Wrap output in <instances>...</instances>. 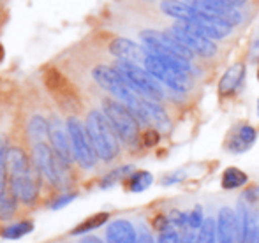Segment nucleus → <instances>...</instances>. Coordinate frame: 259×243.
I'll return each instance as SVG.
<instances>
[{"instance_id":"nucleus-37","label":"nucleus","mask_w":259,"mask_h":243,"mask_svg":"<svg viewBox=\"0 0 259 243\" xmlns=\"http://www.w3.org/2000/svg\"><path fill=\"white\" fill-rule=\"evenodd\" d=\"M180 243H196V236L192 231H185L184 236H180Z\"/></svg>"},{"instance_id":"nucleus-12","label":"nucleus","mask_w":259,"mask_h":243,"mask_svg":"<svg viewBox=\"0 0 259 243\" xmlns=\"http://www.w3.org/2000/svg\"><path fill=\"white\" fill-rule=\"evenodd\" d=\"M109 52L111 55H115L116 59L125 60V62H134V64H145L148 57V50L143 48L138 42L131 41L125 37H116L109 44Z\"/></svg>"},{"instance_id":"nucleus-2","label":"nucleus","mask_w":259,"mask_h":243,"mask_svg":"<svg viewBox=\"0 0 259 243\" xmlns=\"http://www.w3.org/2000/svg\"><path fill=\"white\" fill-rule=\"evenodd\" d=\"M92 78L96 79V83L101 88L109 92L116 101L123 103L127 108H131L133 113L136 115L138 120L143 122V97L131 88V85L125 81V78L116 71V67L97 65L92 71Z\"/></svg>"},{"instance_id":"nucleus-13","label":"nucleus","mask_w":259,"mask_h":243,"mask_svg":"<svg viewBox=\"0 0 259 243\" xmlns=\"http://www.w3.org/2000/svg\"><path fill=\"white\" fill-rule=\"evenodd\" d=\"M160 11L166 16L175 18L178 21H187V23H199L203 18V11L192 7L185 0H162L160 2Z\"/></svg>"},{"instance_id":"nucleus-29","label":"nucleus","mask_w":259,"mask_h":243,"mask_svg":"<svg viewBox=\"0 0 259 243\" xmlns=\"http://www.w3.org/2000/svg\"><path fill=\"white\" fill-rule=\"evenodd\" d=\"M16 196L13 194L11 190H7L6 194L0 198V219L7 220L13 217L14 210H16Z\"/></svg>"},{"instance_id":"nucleus-33","label":"nucleus","mask_w":259,"mask_h":243,"mask_svg":"<svg viewBox=\"0 0 259 243\" xmlns=\"http://www.w3.org/2000/svg\"><path fill=\"white\" fill-rule=\"evenodd\" d=\"M76 199V194H65V196H62V198H58L57 201L52 205V208L55 210H58V208H62V206H65V205H69L71 201H74Z\"/></svg>"},{"instance_id":"nucleus-32","label":"nucleus","mask_w":259,"mask_h":243,"mask_svg":"<svg viewBox=\"0 0 259 243\" xmlns=\"http://www.w3.org/2000/svg\"><path fill=\"white\" fill-rule=\"evenodd\" d=\"M157 243H180V234L175 229H164Z\"/></svg>"},{"instance_id":"nucleus-27","label":"nucleus","mask_w":259,"mask_h":243,"mask_svg":"<svg viewBox=\"0 0 259 243\" xmlns=\"http://www.w3.org/2000/svg\"><path fill=\"white\" fill-rule=\"evenodd\" d=\"M215 234H217V222L213 219H205L196 236V243H215Z\"/></svg>"},{"instance_id":"nucleus-4","label":"nucleus","mask_w":259,"mask_h":243,"mask_svg":"<svg viewBox=\"0 0 259 243\" xmlns=\"http://www.w3.org/2000/svg\"><path fill=\"white\" fill-rule=\"evenodd\" d=\"M103 113L109 123L113 125L118 137L127 144H134L140 137V120L133 113L131 108H127L120 101L106 99L103 103Z\"/></svg>"},{"instance_id":"nucleus-18","label":"nucleus","mask_w":259,"mask_h":243,"mask_svg":"<svg viewBox=\"0 0 259 243\" xmlns=\"http://www.w3.org/2000/svg\"><path fill=\"white\" fill-rule=\"evenodd\" d=\"M11 192L16 196L18 201L30 205V203H34L35 198H37L39 187L32 175L11 176Z\"/></svg>"},{"instance_id":"nucleus-1","label":"nucleus","mask_w":259,"mask_h":243,"mask_svg":"<svg viewBox=\"0 0 259 243\" xmlns=\"http://www.w3.org/2000/svg\"><path fill=\"white\" fill-rule=\"evenodd\" d=\"M143 65L155 79H159L162 85L169 86L175 92H187L191 88L192 85L191 60L148 52V57Z\"/></svg>"},{"instance_id":"nucleus-16","label":"nucleus","mask_w":259,"mask_h":243,"mask_svg":"<svg viewBox=\"0 0 259 243\" xmlns=\"http://www.w3.org/2000/svg\"><path fill=\"white\" fill-rule=\"evenodd\" d=\"M46 85L50 92L58 97V103L64 104V108H71V101H74V92L71 88V83L57 69H50L46 72Z\"/></svg>"},{"instance_id":"nucleus-42","label":"nucleus","mask_w":259,"mask_h":243,"mask_svg":"<svg viewBox=\"0 0 259 243\" xmlns=\"http://www.w3.org/2000/svg\"><path fill=\"white\" fill-rule=\"evenodd\" d=\"M257 79H259V67H257Z\"/></svg>"},{"instance_id":"nucleus-31","label":"nucleus","mask_w":259,"mask_h":243,"mask_svg":"<svg viewBox=\"0 0 259 243\" xmlns=\"http://www.w3.org/2000/svg\"><path fill=\"white\" fill-rule=\"evenodd\" d=\"M187 220H189V227H191V229H199L201 224L205 222V219H203V210L199 208V206H196L191 213H187Z\"/></svg>"},{"instance_id":"nucleus-10","label":"nucleus","mask_w":259,"mask_h":243,"mask_svg":"<svg viewBox=\"0 0 259 243\" xmlns=\"http://www.w3.org/2000/svg\"><path fill=\"white\" fill-rule=\"evenodd\" d=\"M191 4L192 7L203 11V13L213 14V16H221L231 25H236L242 21V13L240 7L233 6L229 0H185Z\"/></svg>"},{"instance_id":"nucleus-38","label":"nucleus","mask_w":259,"mask_h":243,"mask_svg":"<svg viewBox=\"0 0 259 243\" xmlns=\"http://www.w3.org/2000/svg\"><path fill=\"white\" fill-rule=\"evenodd\" d=\"M81 243H103V241H101L97 236H87V238H83Z\"/></svg>"},{"instance_id":"nucleus-6","label":"nucleus","mask_w":259,"mask_h":243,"mask_svg":"<svg viewBox=\"0 0 259 243\" xmlns=\"http://www.w3.org/2000/svg\"><path fill=\"white\" fill-rule=\"evenodd\" d=\"M32 155H34V162L37 171L50 183L57 185V187H62L65 183V164L46 141L35 143Z\"/></svg>"},{"instance_id":"nucleus-36","label":"nucleus","mask_w":259,"mask_h":243,"mask_svg":"<svg viewBox=\"0 0 259 243\" xmlns=\"http://www.w3.org/2000/svg\"><path fill=\"white\" fill-rule=\"evenodd\" d=\"M250 60L252 62L259 60V34L256 35V39H254L252 46H250Z\"/></svg>"},{"instance_id":"nucleus-34","label":"nucleus","mask_w":259,"mask_h":243,"mask_svg":"<svg viewBox=\"0 0 259 243\" xmlns=\"http://www.w3.org/2000/svg\"><path fill=\"white\" fill-rule=\"evenodd\" d=\"M143 141L147 147H152V144H155L159 141V132L157 130H148V132H145Z\"/></svg>"},{"instance_id":"nucleus-9","label":"nucleus","mask_w":259,"mask_h":243,"mask_svg":"<svg viewBox=\"0 0 259 243\" xmlns=\"http://www.w3.org/2000/svg\"><path fill=\"white\" fill-rule=\"evenodd\" d=\"M169 32L182 42L187 46L194 55H199L203 59H210L217 53V46L213 44V39L206 37L205 34L198 30L194 25L187 23V21H178L169 28Z\"/></svg>"},{"instance_id":"nucleus-11","label":"nucleus","mask_w":259,"mask_h":243,"mask_svg":"<svg viewBox=\"0 0 259 243\" xmlns=\"http://www.w3.org/2000/svg\"><path fill=\"white\" fill-rule=\"evenodd\" d=\"M50 141H52L53 150L57 152V155L62 159V162H64L65 166H69L74 161L67 125H64L58 118H52V120H50Z\"/></svg>"},{"instance_id":"nucleus-20","label":"nucleus","mask_w":259,"mask_h":243,"mask_svg":"<svg viewBox=\"0 0 259 243\" xmlns=\"http://www.w3.org/2000/svg\"><path fill=\"white\" fill-rule=\"evenodd\" d=\"M143 122L154 123L160 130L169 129V118H167L166 111L159 106L157 101L148 99V97H143Z\"/></svg>"},{"instance_id":"nucleus-40","label":"nucleus","mask_w":259,"mask_h":243,"mask_svg":"<svg viewBox=\"0 0 259 243\" xmlns=\"http://www.w3.org/2000/svg\"><path fill=\"white\" fill-rule=\"evenodd\" d=\"M4 55H6V53H4V46L0 44V62H2V59H4Z\"/></svg>"},{"instance_id":"nucleus-19","label":"nucleus","mask_w":259,"mask_h":243,"mask_svg":"<svg viewBox=\"0 0 259 243\" xmlns=\"http://www.w3.org/2000/svg\"><path fill=\"white\" fill-rule=\"evenodd\" d=\"M108 243H138V233L129 220H115L106 231Z\"/></svg>"},{"instance_id":"nucleus-17","label":"nucleus","mask_w":259,"mask_h":243,"mask_svg":"<svg viewBox=\"0 0 259 243\" xmlns=\"http://www.w3.org/2000/svg\"><path fill=\"white\" fill-rule=\"evenodd\" d=\"M256 137H257V132L252 125H238L236 129L231 130L226 147H228V150L233 152V154H242V152H247L252 147Z\"/></svg>"},{"instance_id":"nucleus-35","label":"nucleus","mask_w":259,"mask_h":243,"mask_svg":"<svg viewBox=\"0 0 259 243\" xmlns=\"http://www.w3.org/2000/svg\"><path fill=\"white\" fill-rule=\"evenodd\" d=\"M138 243H154V238H152V234L148 233L145 227H141L140 233H138Z\"/></svg>"},{"instance_id":"nucleus-14","label":"nucleus","mask_w":259,"mask_h":243,"mask_svg":"<svg viewBox=\"0 0 259 243\" xmlns=\"http://www.w3.org/2000/svg\"><path fill=\"white\" fill-rule=\"evenodd\" d=\"M245 64L243 62H236L231 67L226 69V72L222 74L221 81H219V95L221 97H229L242 86L243 79H245Z\"/></svg>"},{"instance_id":"nucleus-41","label":"nucleus","mask_w":259,"mask_h":243,"mask_svg":"<svg viewBox=\"0 0 259 243\" xmlns=\"http://www.w3.org/2000/svg\"><path fill=\"white\" fill-rule=\"evenodd\" d=\"M257 113H259V101H257Z\"/></svg>"},{"instance_id":"nucleus-39","label":"nucleus","mask_w":259,"mask_h":243,"mask_svg":"<svg viewBox=\"0 0 259 243\" xmlns=\"http://www.w3.org/2000/svg\"><path fill=\"white\" fill-rule=\"evenodd\" d=\"M229 2H231V4H233V6H236V7H242V6H243V4H245V2H247V0H229Z\"/></svg>"},{"instance_id":"nucleus-22","label":"nucleus","mask_w":259,"mask_h":243,"mask_svg":"<svg viewBox=\"0 0 259 243\" xmlns=\"http://www.w3.org/2000/svg\"><path fill=\"white\" fill-rule=\"evenodd\" d=\"M28 136L34 144L46 141V137H50V122H46L42 117H34L28 123Z\"/></svg>"},{"instance_id":"nucleus-30","label":"nucleus","mask_w":259,"mask_h":243,"mask_svg":"<svg viewBox=\"0 0 259 243\" xmlns=\"http://www.w3.org/2000/svg\"><path fill=\"white\" fill-rule=\"evenodd\" d=\"M6 175H7V148L4 144V141H0V198L7 192Z\"/></svg>"},{"instance_id":"nucleus-21","label":"nucleus","mask_w":259,"mask_h":243,"mask_svg":"<svg viewBox=\"0 0 259 243\" xmlns=\"http://www.w3.org/2000/svg\"><path fill=\"white\" fill-rule=\"evenodd\" d=\"M7 173L11 176H20V175H32L30 162L28 157L21 148L11 147L7 148Z\"/></svg>"},{"instance_id":"nucleus-28","label":"nucleus","mask_w":259,"mask_h":243,"mask_svg":"<svg viewBox=\"0 0 259 243\" xmlns=\"http://www.w3.org/2000/svg\"><path fill=\"white\" fill-rule=\"evenodd\" d=\"M131 173H133V166H120V168L109 171L108 175L101 180V187H103V188L111 187V185H115L116 182H120V180L125 178V176H129Z\"/></svg>"},{"instance_id":"nucleus-5","label":"nucleus","mask_w":259,"mask_h":243,"mask_svg":"<svg viewBox=\"0 0 259 243\" xmlns=\"http://www.w3.org/2000/svg\"><path fill=\"white\" fill-rule=\"evenodd\" d=\"M115 67H116V71L125 78V81L131 85V88L136 93H140L141 97H148V99H154V101H160L164 97L160 81L155 79L154 76L145 67H141L140 64L118 60Z\"/></svg>"},{"instance_id":"nucleus-7","label":"nucleus","mask_w":259,"mask_h":243,"mask_svg":"<svg viewBox=\"0 0 259 243\" xmlns=\"http://www.w3.org/2000/svg\"><path fill=\"white\" fill-rule=\"evenodd\" d=\"M65 125H67V132H69V137H71L74 159L79 162L81 168H87V169L94 168L97 162V154L92 147V141H90V137H89L85 123H81V120L76 117H69Z\"/></svg>"},{"instance_id":"nucleus-24","label":"nucleus","mask_w":259,"mask_h":243,"mask_svg":"<svg viewBox=\"0 0 259 243\" xmlns=\"http://www.w3.org/2000/svg\"><path fill=\"white\" fill-rule=\"evenodd\" d=\"M152 182H154V176L148 171H134L127 178V187L133 192H143L150 187Z\"/></svg>"},{"instance_id":"nucleus-26","label":"nucleus","mask_w":259,"mask_h":243,"mask_svg":"<svg viewBox=\"0 0 259 243\" xmlns=\"http://www.w3.org/2000/svg\"><path fill=\"white\" fill-rule=\"evenodd\" d=\"M109 219V213H96V215L89 217L87 220H83L79 226H76L74 229H72L71 234H74V236H78V234H85V233H90V231L97 229V227H101L103 224L106 222V220Z\"/></svg>"},{"instance_id":"nucleus-23","label":"nucleus","mask_w":259,"mask_h":243,"mask_svg":"<svg viewBox=\"0 0 259 243\" xmlns=\"http://www.w3.org/2000/svg\"><path fill=\"white\" fill-rule=\"evenodd\" d=\"M222 188L226 190H233V188H240L247 183V175L238 168H228L222 173Z\"/></svg>"},{"instance_id":"nucleus-3","label":"nucleus","mask_w":259,"mask_h":243,"mask_svg":"<svg viewBox=\"0 0 259 243\" xmlns=\"http://www.w3.org/2000/svg\"><path fill=\"white\" fill-rule=\"evenodd\" d=\"M87 132L92 141V147L96 150L97 157L103 159L104 162H109L118 155V134L115 132L113 125L101 111H90L85 120Z\"/></svg>"},{"instance_id":"nucleus-15","label":"nucleus","mask_w":259,"mask_h":243,"mask_svg":"<svg viewBox=\"0 0 259 243\" xmlns=\"http://www.w3.org/2000/svg\"><path fill=\"white\" fill-rule=\"evenodd\" d=\"M217 238L219 243H238L236 231V213L231 208L224 206L219 210L217 215Z\"/></svg>"},{"instance_id":"nucleus-8","label":"nucleus","mask_w":259,"mask_h":243,"mask_svg":"<svg viewBox=\"0 0 259 243\" xmlns=\"http://www.w3.org/2000/svg\"><path fill=\"white\" fill-rule=\"evenodd\" d=\"M145 48L150 53H162V55H173L180 57L185 60H192L194 53L184 46L171 32H160V30H143L140 34Z\"/></svg>"},{"instance_id":"nucleus-25","label":"nucleus","mask_w":259,"mask_h":243,"mask_svg":"<svg viewBox=\"0 0 259 243\" xmlns=\"http://www.w3.org/2000/svg\"><path fill=\"white\" fill-rule=\"evenodd\" d=\"M32 231H34V224L30 220H21V222L11 224V226L4 227L2 236L6 240H18V238H23L25 234L32 233Z\"/></svg>"}]
</instances>
